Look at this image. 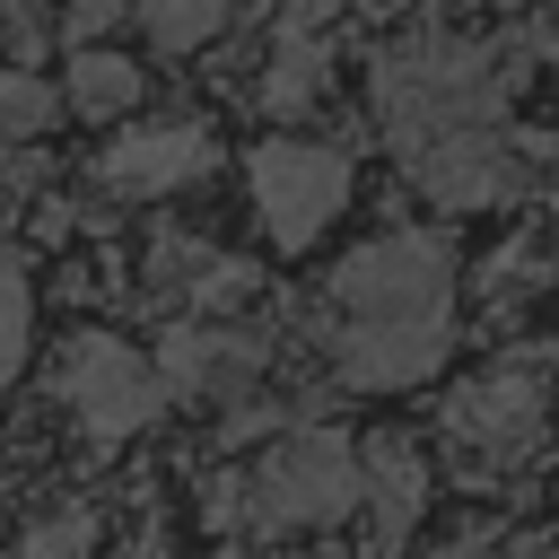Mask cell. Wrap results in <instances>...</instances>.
<instances>
[{"mask_svg":"<svg viewBox=\"0 0 559 559\" xmlns=\"http://www.w3.org/2000/svg\"><path fill=\"white\" fill-rule=\"evenodd\" d=\"M454 349V253L445 236L384 227L332 271V367L358 393L428 384Z\"/></svg>","mask_w":559,"mask_h":559,"instance_id":"cell-1","label":"cell"},{"mask_svg":"<svg viewBox=\"0 0 559 559\" xmlns=\"http://www.w3.org/2000/svg\"><path fill=\"white\" fill-rule=\"evenodd\" d=\"M376 114H384L393 148H419L437 131H480V122H498V70L480 44L411 35L376 61Z\"/></svg>","mask_w":559,"mask_h":559,"instance_id":"cell-2","label":"cell"},{"mask_svg":"<svg viewBox=\"0 0 559 559\" xmlns=\"http://www.w3.org/2000/svg\"><path fill=\"white\" fill-rule=\"evenodd\" d=\"M358 507V445L341 428H288L245 472V524L253 533H314Z\"/></svg>","mask_w":559,"mask_h":559,"instance_id":"cell-3","label":"cell"},{"mask_svg":"<svg viewBox=\"0 0 559 559\" xmlns=\"http://www.w3.org/2000/svg\"><path fill=\"white\" fill-rule=\"evenodd\" d=\"M245 183H253V210H262V236L280 253H306L341 210H349V157L332 140H262L245 157Z\"/></svg>","mask_w":559,"mask_h":559,"instance_id":"cell-4","label":"cell"},{"mask_svg":"<svg viewBox=\"0 0 559 559\" xmlns=\"http://www.w3.org/2000/svg\"><path fill=\"white\" fill-rule=\"evenodd\" d=\"M52 393L70 402V419H79L87 437L122 445V437H140V428L157 419L166 376H157L131 341H114V332H79V341L61 349V367H52Z\"/></svg>","mask_w":559,"mask_h":559,"instance_id":"cell-5","label":"cell"},{"mask_svg":"<svg viewBox=\"0 0 559 559\" xmlns=\"http://www.w3.org/2000/svg\"><path fill=\"white\" fill-rule=\"evenodd\" d=\"M542 411H550L542 376H524V367H498V376H472V384H454V393H445V437H454L463 454L515 463V454L542 437Z\"/></svg>","mask_w":559,"mask_h":559,"instance_id":"cell-6","label":"cell"},{"mask_svg":"<svg viewBox=\"0 0 559 559\" xmlns=\"http://www.w3.org/2000/svg\"><path fill=\"white\" fill-rule=\"evenodd\" d=\"M411 183L437 201V210H498L515 192V148L480 122V131H437L419 148H402Z\"/></svg>","mask_w":559,"mask_h":559,"instance_id":"cell-7","label":"cell"},{"mask_svg":"<svg viewBox=\"0 0 559 559\" xmlns=\"http://www.w3.org/2000/svg\"><path fill=\"white\" fill-rule=\"evenodd\" d=\"M358 507H367L376 550L411 542V524L428 515V454H419L402 428H384V437H367V445H358Z\"/></svg>","mask_w":559,"mask_h":559,"instance_id":"cell-8","label":"cell"},{"mask_svg":"<svg viewBox=\"0 0 559 559\" xmlns=\"http://www.w3.org/2000/svg\"><path fill=\"white\" fill-rule=\"evenodd\" d=\"M201 166H210V131H201V122H140V131L105 140V157H96V175H105L114 192H140V201L192 183Z\"/></svg>","mask_w":559,"mask_h":559,"instance_id":"cell-9","label":"cell"},{"mask_svg":"<svg viewBox=\"0 0 559 559\" xmlns=\"http://www.w3.org/2000/svg\"><path fill=\"white\" fill-rule=\"evenodd\" d=\"M157 367H166L175 393H245L262 376V341L236 332V323H175Z\"/></svg>","mask_w":559,"mask_h":559,"instance_id":"cell-10","label":"cell"},{"mask_svg":"<svg viewBox=\"0 0 559 559\" xmlns=\"http://www.w3.org/2000/svg\"><path fill=\"white\" fill-rule=\"evenodd\" d=\"M323 79H332V44H323L314 26H288V17H280V44H271V61H262V105H271V114H306V105L323 96Z\"/></svg>","mask_w":559,"mask_h":559,"instance_id":"cell-11","label":"cell"},{"mask_svg":"<svg viewBox=\"0 0 559 559\" xmlns=\"http://www.w3.org/2000/svg\"><path fill=\"white\" fill-rule=\"evenodd\" d=\"M70 105H79L87 122H105V114H131V105H140V61H122V52L87 44V52L70 61Z\"/></svg>","mask_w":559,"mask_h":559,"instance_id":"cell-12","label":"cell"},{"mask_svg":"<svg viewBox=\"0 0 559 559\" xmlns=\"http://www.w3.org/2000/svg\"><path fill=\"white\" fill-rule=\"evenodd\" d=\"M140 9H148V44L157 52H201L236 17V0H140Z\"/></svg>","mask_w":559,"mask_h":559,"instance_id":"cell-13","label":"cell"},{"mask_svg":"<svg viewBox=\"0 0 559 559\" xmlns=\"http://www.w3.org/2000/svg\"><path fill=\"white\" fill-rule=\"evenodd\" d=\"M26 341H35V288H26L17 245H0V384L26 367Z\"/></svg>","mask_w":559,"mask_h":559,"instance_id":"cell-14","label":"cell"},{"mask_svg":"<svg viewBox=\"0 0 559 559\" xmlns=\"http://www.w3.org/2000/svg\"><path fill=\"white\" fill-rule=\"evenodd\" d=\"M87 550H96V507H52L17 542V559H87Z\"/></svg>","mask_w":559,"mask_h":559,"instance_id":"cell-15","label":"cell"},{"mask_svg":"<svg viewBox=\"0 0 559 559\" xmlns=\"http://www.w3.org/2000/svg\"><path fill=\"white\" fill-rule=\"evenodd\" d=\"M44 122H52V87H44L35 70H0V131L26 148Z\"/></svg>","mask_w":559,"mask_h":559,"instance_id":"cell-16","label":"cell"},{"mask_svg":"<svg viewBox=\"0 0 559 559\" xmlns=\"http://www.w3.org/2000/svg\"><path fill=\"white\" fill-rule=\"evenodd\" d=\"M140 0H70V35H96V26H114V17H131Z\"/></svg>","mask_w":559,"mask_h":559,"instance_id":"cell-17","label":"cell"},{"mask_svg":"<svg viewBox=\"0 0 559 559\" xmlns=\"http://www.w3.org/2000/svg\"><path fill=\"white\" fill-rule=\"evenodd\" d=\"M507 559H559V533H524V542H515Z\"/></svg>","mask_w":559,"mask_h":559,"instance_id":"cell-18","label":"cell"},{"mask_svg":"<svg viewBox=\"0 0 559 559\" xmlns=\"http://www.w3.org/2000/svg\"><path fill=\"white\" fill-rule=\"evenodd\" d=\"M428 559H489L480 542H454V550H428Z\"/></svg>","mask_w":559,"mask_h":559,"instance_id":"cell-19","label":"cell"},{"mask_svg":"<svg viewBox=\"0 0 559 559\" xmlns=\"http://www.w3.org/2000/svg\"><path fill=\"white\" fill-rule=\"evenodd\" d=\"M218 559H245V550H218Z\"/></svg>","mask_w":559,"mask_h":559,"instance_id":"cell-20","label":"cell"},{"mask_svg":"<svg viewBox=\"0 0 559 559\" xmlns=\"http://www.w3.org/2000/svg\"><path fill=\"white\" fill-rule=\"evenodd\" d=\"M131 559H157V550H131Z\"/></svg>","mask_w":559,"mask_h":559,"instance_id":"cell-21","label":"cell"}]
</instances>
